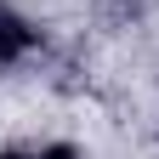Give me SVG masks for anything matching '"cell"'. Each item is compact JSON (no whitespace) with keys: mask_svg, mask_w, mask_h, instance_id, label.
Wrapping results in <instances>:
<instances>
[{"mask_svg":"<svg viewBox=\"0 0 159 159\" xmlns=\"http://www.w3.org/2000/svg\"><path fill=\"white\" fill-rule=\"evenodd\" d=\"M0 159H23V153H0Z\"/></svg>","mask_w":159,"mask_h":159,"instance_id":"cell-3","label":"cell"},{"mask_svg":"<svg viewBox=\"0 0 159 159\" xmlns=\"http://www.w3.org/2000/svg\"><path fill=\"white\" fill-rule=\"evenodd\" d=\"M29 46H34V29H29L17 11H0V68H6V63H17Z\"/></svg>","mask_w":159,"mask_h":159,"instance_id":"cell-1","label":"cell"},{"mask_svg":"<svg viewBox=\"0 0 159 159\" xmlns=\"http://www.w3.org/2000/svg\"><path fill=\"white\" fill-rule=\"evenodd\" d=\"M40 159H74V148H46Z\"/></svg>","mask_w":159,"mask_h":159,"instance_id":"cell-2","label":"cell"}]
</instances>
